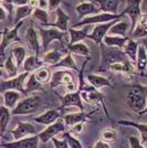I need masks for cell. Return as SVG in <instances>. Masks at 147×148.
Returning <instances> with one entry per match:
<instances>
[{
	"instance_id": "6da1fadb",
	"label": "cell",
	"mask_w": 147,
	"mask_h": 148,
	"mask_svg": "<svg viewBox=\"0 0 147 148\" xmlns=\"http://www.w3.org/2000/svg\"><path fill=\"white\" fill-rule=\"evenodd\" d=\"M147 99V85L143 86L141 84H134L127 91L126 103L128 107L135 113H141L146 107Z\"/></svg>"
},
{
	"instance_id": "7402d4cb",
	"label": "cell",
	"mask_w": 147,
	"mask_h": 148,
	"mask_svg": "<svg viewBox=\"0 0 147 148\" xmlns=\"http://www.w3.org/2000/svg\"><path fill=\"white\" fill-rule=\"evenodd\" d=\"M117 124L123 125V126H129V127H134L139 132L142 137V144L145 145L147 144V124H141L136 123V122H131V121H123L120 119L117 121Z\"/></svg>"
},
{
	"instance_id": "d4e9b609",
	"label": "cell",
	"mask_w": 147,
	"mask_h": 148,
	"mask_svg": "<svg viewBox=\"0 0 147 148\" xmlns=\"http://www.w3.org/2000/svg\"><path fill=\"white\" fill-rule=\"evenodd\" d=\"M95 2H98L100 5V11H104V12L113 13V14H118V5H120V0H94Z\"/></svg>"
},
{
	"instance_id": "e575fe53",
	"label": "cell",
	"mask_w": 147,
	"mask_h": 148,
	"mask_svg": "<svg viewBox=\"0 0 147 148\" xmlns=\"http://www.w3.org/2000/svg\"><path fill=\"white\" fill-rule=\"evenodd\" d=\"M67 73V71H65L64 69L54 71L52 73L51 80H50V86H51V88H55V87L63 85V80H64V76H65Z\"/></svg>"
},
{
	"instance_id": "2e32d148",
	"label": "cell",
	"mask_w": 147,
	"mask_h": 148,
	"mask_svg": "<svg viewBox=\"0 0 147 148\" xmlns=\"http://www.w3.org/2000/svg\"><path fill=\"white\" fill-rule=\"evenodd\" d=\"M94 112L91 113H85V112H76V113H71V114H67L63 116V119L65 122V125L67 127H73L74 125L79 123H85L87 118L92 115Z\"/></svg>"
},
{
	"instance_id": "5b68a950",
	"label": "cell",
	"mask_w": 147,
	"mask_h": 148,
	"mask_svg": "<svg viewBox=\"0 0 147 148\" xmlns=\"http://www.w3.org/2000/svg\"><path fill=\"white\" fill-rule=\"evenodd\" d=\"M122 13L120 14H113V13L109 12H102L98 13L95 16H89L81 20L80 22H76L73 25V28H80V27H84V25H101V23H105V22H110L113 20H117V19L123 18Z\"/></svg>"
},
{
	"instance_id": "8fae6325",
	"label": "cell",
	"mask_w": 147,
	"mask_h": 148,
	"mask_svg": "<svg viewBox=\"0 0 147 148\" xmlns=\"http://www.w3.org/2000/svg\"><path fill=\"white\" fill-rule=\"evenodd\" d=\"M9 133L12 135L14 140L22 139L27 136L38 135L36 127L31 123H27V122H19L16 126V128L9 130Z\"/></svg>"
},
{
	"instance_id": "c3c4849f",
	"label": "cell",
	"mask_w": 147,
	"mask_h": 148,
	"mask_svg": "<svg viewBox=\"0 0 147 148\" xmlns=\"http://www.w3.org/2000/svg\"><path fill=\"white\" fill-rule=\"evenodd\" d=\"M93 148H111V146L109 143H106V142H104V140H102V139H100V140H98V142L94 144Z\"/></svg>"
},
{
	"instance_id": "f1b7e54d",
	"label": "cell",
	"mask_w": 147,
	"mask_h": 148,
	"mask_svg": "<svg viewBox=\"0 0 147 148\" xmlns=\"http://www.w3.org/2000/svg\"><path fill=\"white\" fill-rule=\"evenodd\" d=\"M62 52L59 49H54L49 51L48 53H45L42 58V62L45 64H50L52 66H54L55 64H58L59 62L61 61L62 59Z\"/></svg>"
},
{
	"instance_id": "3957f363",
	"label": "cell",
	"mask_w": 147,
	"mask_h": 148,
	"mask_svg": "<svg viewBox=\"0 0 147 148\" xmlns=\"http://www.w3.org/2000/svg\"><path fill=\"white\" fill-rule=\"evenodd\" d=\"M79 91H81V96H82V99L85 101L87 104L90 105H98L101 104L103 110H104V113L106 115V117L109 118V112L106 110V106H105L104 103V95L101 92H98V88H95L94 86H92L90 83H86L83 86L81 87Z\"/></svg>"
},
{
	"instance_id": "4fadbf2b",
	"label": "cell",
	"mask_w": 147,
	"mask_h": 148,
	"mask_svg": "<svg viewBox=\"0 0 147 148\" xmlns=\"http://www.w3.org/2000/svg\"><path fill=\"white\" fill-rule=\"evenodd\" d=\"M61 99V107H67V106H76L80 108V111L84 112V106L82 104V96L81 91L75 93H67L64 96H60Z\"/></svg>"
},
{
	"instance_id": "1f68e13d",
	"label": "cell",
	"mask_w": 147,
	"mask_h": 148,
	"mask_svg": "<svg viewBox=\"0 0 147 148\" xmlns=\"http://www.w3.org/2000/svg\"><path fill=\"white\" fill-rule=\"evenodd\" d=\"M33 10H34V9H32L29 5H28V6L17 7V9H16V11H14V19H13L12 25H16L17 23H19L22 19L31 17Z\"/></svg>"
},
{
	"instance_id": "8d00e7d4",
	"label": "cell",
	"mask_w": 147,
	"mask_h": 148,
	"mask_svg": "<svg viewBox=\"0 0 147 148\" xmlns=\"http://www.w3.org/2000/svg\"><path fill=\"white\" fill-rule=\"evenodd\" d=\"M11 56L14 58V61L19 68V65H21L25 60V49L22 45H16L11 50Z\"/></svg>"
},
{
	"instance_id": "603a6c76",
	"label": "cell",
	"mask_w": 147,
	"mask_h": 148,
	"mask_svg": "<svg viewBox=\"0 0 147 148\" xmlns=\"http://www.w3.org/2000/svg\"><path fill=\"white\" fill-rule=\"evenodd\" d=\"M123 52L127 56L128 60H131L132 63H136V58H137V51H138V43L134 39L129 38L125 45L123 47Z\"/></svg>"
},
{
	"instance_id": "7c38bea8",
	"label": "cell",
	"mask_w": 147,
	"mask_h": 148,
	"mask_svg": "<svg viewBox=\"0 0 147 148\" xmlns=\"http://www.w3.org/2000/svg\"><path fill=\"white\" fill-rule=\"evenodd\" d=\"M39 142H40L39 135H32L30 137H25L19 140L1 144V148H38Z\"/></svg>"
},
{
	"instance_id": "484cf974",
	"label": "cell",
	"mask_w": 147,
	"mask_h": 148,
	"mask_svg": "<svg viewBox=\"0 0 147 148\" xmlns=\"http://www.w3.org/2000/svg\"><path fill=\"white\" fill-rule=\"evenodd\" d=\"M129 38H124L120 37V36H111L107 34L106 37L103 39V43L106 47H110V48H118V49H123V47L125 45V43L127 42Z\"/></svg>"
},
{
	"instance_id": "f5cc1de1",
	"label": "cell",
	"mask_w": 147,
	"mask_h": 148,
	"mask_svg": "<svg viewBox=\"0 0 147 148\" xmlns=\"http://www.w3.org/2000/svg\"><path fill=\"white\" fill-rule=\"evenodd\" d=\"M5 18H6V9L1 7V21H5Z\"/></svg>"
},
{
	"instance_id": "ac0fdd59",
	"label": "cell",
	"mask_w": 147,
	"mask_h": 148,
	"mask_svg": "<svg viewBox=\"0 0 147 148\" xmlns=\"http://www.w3.org/2000/svg\"><path fill=\"white\" fill-rule=\"evenodd\" d=\"M60 113L58 110H48L44 113H42L41 115L37 116L36 118H33V121L37 124H41V125H45L49 126L52 125L53 123H55L59 118H60Z\"/></svg>"
},
{
	"instance_id": "d6986e66",
	"label": "cell",
	"mask_w": 147,
	"mask_h": 148,
	"mask_svg": "<svg viewBox=\"0 0 147 148\" xmlns=\"http://www.w3.org/2000/svg\"><path fill=\"white\" fill-rule=\"evenodd\" d=\"M132 33V39H142V38L147 37V14L143 13L139 19L137 20L136 25L133 29Z\"/></svg>"
},
{
	"instance_id": "d6a6232c",
	"label": "cell",
	"mask_w": 147,
	"mask_h": 148,
	"mask_svg": "<svg viewBox=\"0 0 147 148\" xmlns=\"http://www.w3.org/2000/svg\"><path fill=\"white\" fill-rule=\"evenodd\" d=\"M42 90V83H40L39 81L36 79L34 74H30L29 77L27 79L25 84V94H29L32 92H37Z\"/></svg>"
},
{
	"instance_id": "44dd1931",
	"label": "cell",
	"mask_w": 147,
	"mask_h": 148,
	"mask_svg": "<svg viewBox=\"0 0 147 148\" xmlns=\"http://www.w3.org/2000/svg\"><path fill=\"white\" fill-rule=\"evenodd\" d=\"M86 80L87 82L94 86L95 88L100 90L101 87H112L113 88V84L110 82L109 79H106L105 76L102 75H98V74H87L86 75Z\"/></svg>"
},
{
	"instance_id": "f6af8a7d",
	"label": "cell",
	"mask_w": 147,
	"mask_h": 148,
	"mask_svg": "<svg viewBox=\"0 0 147 148\" xmlns=\"http://www.w3.org/2000/svg\"><path fill=\"white\" fill-rule=\"evenodd\" d=\"M79 85H78V83L75 82V81H73V82H71L70 84H67V86H65V88H67V91L69 93H75L79 91Z\"/></svg>"
},
{
	"instance_id": "9c48e42d",
	"label": "cell",
	"mask_w": 147,
	"mask_h": 148,
	"mask_svg": "<svg viewBox=\"0 0 147 148\" xmlns=\"http://www.w3.org/2000/svg\"><path fill=\"white\" fill-rule=\"evenodd\" d=\"M141 3H142V0H126V8L123 10L122 12V14L124 17L127 16L129 18V20H131V22H132V28L131 29H132V31L135 28L137 20L142 16Z\"/></svg>"
},
{
	"instance_id": "4316f807",
	"label": "cell",
	"mask_w": 147,
	"mask_h": 148,
	"mask_svg": "<svg viewBox=\"0 0 147 148\" xmlns=\"http://www.w3.org/2000/svg\"><path fill=\"white\" fill-rule=\"evenodd\" d=\"M69 69V70H72V71H75V72H80V69L78 68L76 63L74 61V58L72 56V53H67V56H63L61 61L59 62L58 64H55L54 66H52V69Z\"/></svg>"
},
{
	"instance_id": "ab89813d",
	"label": "cell",
	"mask_w": 147,
	"mask_h": 148,
	"mask_svg": "<svg viewBox=\"0 0 147 148\" xmlns=\"http://www.w3.org/2000/svg\"><path fill=\"white\" fill-rule=\"evenodd\" d=\"M32 19L37 20V21H40L42 25L49 23V13H48V10H43V9H40V8H37L33 10L32 12Z\"/></svg>"
},
{
	"instance_id": "9a60e30c",
	"label": "cell",
	"mask_w": 147,
	"mask_h": 148,
	"mask_svg": "<svg viewBox=\"0 0 147 148\" xmlns=\"http://www.w3.org/2000/svg\"><path fill=\"white\" fill-rule=\"evenodd\" d=\"M55 12H56V21H55L54 23H50L49 22V23L44 25V27L56 28V29L63 31V32L69 31L67 25H69V22H70V17L62 10V8H60V7L55 10Z\"/></svg>"
},
{
	"instance_id": "7a4b0ae2",
	"label": "cell",
	"mask_w": 147,
	"mask_h": 148,
	"mask_svg": "<svg viewBox=\"0 0 147 148\" xmlns=\"http://www.w3.org/2000/svg\"><path fill=\"white\" fill-rule=\"evenodd\" d=\"M42 106V99L39 95H32L21 99L11 113L13 116L17 115H30L38 112Z\"/></svg>"
},
{
	"instance_id": "52a82bcc",
	"label": "cell",
	"mask_w": 147,
	"mask_h": 148,
	"mask_svg": "<svg viewBox=\"0 0 147 148\" xmlns=\"http://www.w3.org/2000/svg\"><path fill=\"white\" fill-rule=\"evenodd\" d=\"M39 33H40V39H41V44H42L43 49H47L49 44L54 40H58L62 44L63 39L65 38V34H67V32H63L56 28H49V29L40 28Z\"/></svg>"
},
{
	"instance_id": "7bdbcfd3",
	"label": "cell",
	"mask_w": 147,
	"mask_h": 148,
	"mask_svg": "<svg viewBox=\"0 0 147 148\" xmlns=\"http://www.w3.org/2000/svg\"><path fill=\"white\" fill-rule=\"evenodd\" d=\"M128 144L129 148H147L141 143V139L136 136H128Z\"/></svg>"
},
{
	"instance_id": "836d02e7",
	"label": "cell",
	"mask_w": 147,
	"mask_h": 148,
	"mask_svg": "<svg viewBox=\"0 0 147 148\" xmlns=\"http://www.w3.org/2000/svg\"><path fill=\"white\" fill-rule=\"evenodd\" d=\"M3 69L7 72V74L9 75V77H16L18 74V65L14 61V58L12 56H8L6 59V61L3 63Z\"/></svg>"
},
{
	"instance_id": "816d5d0a",
	"label": "cell",
	"mask_w": 147,
	"mask_h": 148,
	"mask_svg": "<svg viewBox=\"0 0 147 148\" xmlns=\"http://www.w3.org/2000/svg\"><path fill=\"white\" fill-rule=\"evenodd\" d=\"M29 6H30L32 9H37L38 7H39V0H30Z\"/></svg>"
},
{
	"instance_id": "7dc6e473",
	"label": "cell",
	"mask_w": 147,
	"mask_h": 148,
	"mask_svg": "<svg viewBox=\"0 0 147 148\" xmlns=\"http://www.w3.org/2000/svg\"><path fill=\"white\" fill-rule=\"evenodd\" d=\"M60 3H62L61 0H49V10L48 11H53V10H56Z\"/></svg>"
},
{
	"instance_id": "83f0119b",
	"label": "cell",
	"mask_w": 147,
	"mask_h": 148,
	"mask_svg": "<svg viewBox=\"0 0 147 148\" xmlns=\"http://www.w3.org/2000/svg\"><path fill=\"white\" fill-rule=\"evenodd\" d=\"M69 33H70V41L69 44H74L78 42H82L84 39L89 37V32H87V28H83V29H75V28H70L69 29Z\"/></svg>"
},
{
	"instance_id": "f907efd6",
	"label": "cell",
	"mask_w": 147,
	"mask_h": 148,
	"mask_svg": "<svg viewBox=\"0 0 147 148\" xmlns=\"http://www.w3.org/2000/svg\"><path fill=\"white\" fill-rule=\"evenodd\" d=\"M43 10H49V0H39V7Z\"/></svg>"
},
{
	"instance_id": "8992f818",
	"label": "cell",
	"mask_w": 147,
	"mask_h": 148,
	"mask_svg": "<svg viewBox=\"0 0 147 148\" xmlns=\"http://www.w3.org/2000/svg\"><path fill=\"white\" fill-rule=\"evenodd\" d=\"M67 125H65V122L63 118H59L55 123H53L52 125H49L44 130H42L39 135V138H40V142L41 143H48L49 140H51L52 138H54L56 135L61 134V133H64L65 130H67Z\"/></svg>"
},
{
	"instance_id": "ffe728a7",
	"label": "cell",
	"mask_w": 147,
	"mask_h": 148,
	"mask_svg": "<svg viewBox=\"0 0 147 148\" xmlns=\"http://www.w3.org/2000/svg\"><path fill=\"white\" fill-rule=\"evenodd\" d=\"M75 10L78 12V17L80 20H83L84 18L89 17V14H92V13L98 14V12H100V9H98L94 6V3L90 2V1H84L80 5H78Z\"/></svg>"
},
{
	"instance_id": "b9f144b4",
	"label": "cell",
	"mask_w": 147,
	"mask_h": 148,
	"mask_svg": "<svg viewBox=\"0 0 147 148\" xmlns=\"http://www.w3.org/2000/svg\"><path fill=\"white\" fill-rule=\"evenodd\" d=\"M63 138L67 142V145L70 148H83V145L80 142V139L74 137L71 132H67V133L64 132L63 133Z\"/></svg>"
},
{
	"instance_id": "30bf717a",
	"label": "cell",
	"mask_w": 147,
	"mask_h": 148,
	"mask_svg": "<svg viewBox=\"0 0 147 148\" xmlns=\"http://www.w3.org/2000/svg\"><path fill=\"white\" fill-rule=\"evenodd\" d=\"M120 19L117 20H113V21H110V22H105V23H101V25H95L94 29H93L92 33L89 34L87 39H91L92 41H94L96 44H101L103 42V39H104L110 29L113 27V25L116 23Z\"/></svg>"
},
{
	"instance_id": "bcb514c9",
	"label": "cell",
	"mask_w": 147,
	"mask_h": 148,
	"mask_svg": "<svg viewBox=\"0 0 147 148\" xmlns=\"http://www.w3.org/2000/svg\"><path fill=\"white\" fill-rule=\"evenodd\" d=\"M83 128H84V123H79L76 125H74L73 127H71V133L72 134H81L83 132Z\"/></svg>"
},
{
	"instance_id": "74e56055",
	"label": "cell",
	"mask_w": 147,
	"mask_h": 148,
	"mask_svg": "<svg viewBox=\"0 0 147 148\" xmlns=\"http://www.w3.org/2000/svg\"><path fill=\"white\" fill-rule=\"evenodd\" d=\"M34 76H36V79H37L40 83H47V82H49L51 80V73H50V70L48 68H44V66H40V68H38L36 70V72H34Z\"/></svg>"
},
{
	"instance_id": "ba28073f",
	"label": "cell",
	"mask_w": 147,
	"mask_h": 148,
	"mask_svg": "<svg viewBox=\"0 0 147 148\" xmlns=\"http://www.w3.org/2000/svg\"><path fill=\"white\" fill-rule=\"evenodd\" d=\"M23 25L22 21H20L19 23L13 27L11 30L9 29H5L2 30V39H1V45H0V49H1V56L3 58L5 56V52H6L7 47L9 44H11L12 42H22V40L19 38L18 36V31L21 28V25Z\"/></svg>"
},
{
	"instance_id": "f546056e",
	"label": "cell",
	"mask_w": 147,
	"mask_h": 148,
	"mask_svg": "<svg viewBox=\"0 0 147 148\" xmlns=\"http://www.w3.org/2000/svg\"><path fill=\"white\" fill-rule=\"evenodd\" d=\"M147 66V50L145 45H138L137 58H136V68L138 71L144 72Z\"/></svg>"
},
{
	"instance_id": "60d3db41",
	"label": "cell",
	"mask_w": 147,
	"mask_h": 148,
	"mask_svg": "<svg viewBox=\"0 0 147 148\" xmlns=\"http://www.w3.org/2000/svg\"><path fill=\"white\" fill-rule=\"evenodd\" d=\"M101 139L109 144L115 143L117 139V132L112 128H105L101 132Z\"/></svg>"
},
{
	"instance_id": "9f6ffc18",
	"label": "cell",
	"mask_w": 147,
	"mask_h": 148,
	"mask_svg": "<svg viewBox=\"0 0 147 148\" xmlns=\"http://www.w3.org/2000/svg\"><path fill=\"white\" fill-rule=\"evenodd\" d=\"M145 47H146V50H147V44H146V45H145Z\"/></svg>"
},
{
	"instance_id": "681fc988",
	"label": "cell",
	"mask_w": 147,
	"mask_h": 148,
	"mask_svg": "<svg viewBox=\"0 0 147 148\" xmlns=\"http://www.w3.org/2000/svg\"><path fill=\"white\" fill-rule=\"evenodd\" d=\"M11 2H12L14 6L22 7V6H28L29 2H30V0H11Z\"/></svg>"
},
{
	"instance_id": "6f0895ef",
	"label": "cell",
	"mask_w": 147,
	"mask_h": 148,
	"mask_svg": "<svg viewBox=\"0 0 147 148\" xmlns=\"http://www.w3.org/2000/svg\"><path fill=\"white\" fill-rule=\"evenodd\" d=\"M1 1H6V0H1Z\"/></svg>"
},
{
	"instance_id": "f35d334b",
	"label": "cell",
	"mask_w": 147,
	"mask_h": 148,
	"mask_svg": "<svg viewBox=\"0 0 147 148\" xmlns=\"http://www.w3.org/2000/svg\"><path fill=\"white\" fill-rule=\"evenodd\" d=\"M11 115H12V113L9 111V108L6 107L5 105H2L1 106V135H3L5 132L7 130Z\"/></svg>"
},
{
	"instance_id": "d590c367",
	"label": "cell",
	"mask_w": 147,
	"mask_h": 148,
	"mask_svg": "<svg viewBox=\"0 0 147 148\" xmlns=\"http://www.w3.org/2000/svg\"><path fill=\"white\" fill-rule=\"evenodd\" d=\"M43 62L40 61L36 56H28L23 62V71L25 72H32L36 69L40 68V65L42 64Z\"/></svg>"
},
{
	"instance_id": "11a10c76",
	"label": "cell",
	"mask_w": 147,
	"mask_h": 148,
	"mask_svg": "<svg viewBox=\"0 0 147 148\" xmlns=\"http://www.w3.org/2000/svg\"><path fill=\"white\" fill-rule=\"evenodd\" d=\"M85 1H90V2H93L94 0H85Z\"/></svg>"
},
{
	"instance_id": "ee69618b",
	"label": "cell",
	"mask_w": 147,
	"mask_h": 148,
	"mask_svg": "<svg viewBox=\"0 0 147 148\" xmlns=\"http://www.w3.org/2000/svg\"><path fill=\"white\" fill-rule=\"evenodd\" d=\"M51 140L53 143L54 148H70L69 145H67V142L64 138H63V139H58L56 137H54V138H52Z\"/></svg>"
},
{
	"instance_id": "e0dca14e",
	"label": "cell",
	"mask_w": 147,
	"mask_h": 148,
	"mask_svg": "<svg viewBox=\"0 0 147 148\" xmlns=\"http://www.w3.org/2000/svg\"><path fill=\"white\" fill-rule=\"evenodd\" d=\"M25 42L28 44V47L32 51L36 52V56L39 59V52H40V42H39V37H38V32L36 29L30 25L27 32H25Z\"/></svg>"
},
{
	"instance_id": "277c9868",
	"label": "cell",
	"mask_w": 147,
	"mask_h": 148,
	"mask_svg": "<svg viewBox=\"0 0 147 148\" xmlns=\"http://www.w3.org/2000/svg\"><path fill=\"white\" fill-rule=\"evenodd\" d=\"M30 73L29 72H23V73L19 74L16 77H12L8 81H1L0 83V92L3 93L7 91H17L22 94H25V84L27 79L29 77Z\"/></svg>"
},
{
	"instance_id": "cb8c5ba5",
	"label": "cell",
	"mask_w": 147,
	"mask_h": 148,
	"mask_svg": "<svg viewBox=\"0 0 147 148\" xmlns=\"http://www.w3.org/2000/svg\"><path fill=\"white\" fill-rule=\"evenodd\" d=\"M21 97V93L17 92V91H7L3 93V105L8 107L9 110L12 111L13 108L17 106L19 99Z\"/></svg>"
},
{
	"instance_id": "5bb4252c",
	"label": "cell",
	"mask_w": 147,
	"mask_h": 148,
	"mask_svg": "<svg viewBox=\"0 0 147 148\" xmlns=\"http://www.w3.org/2000/svg\"><path fill=\"white\" fill-rule=\"evenodd\" d=\"M129 28H132V22H131L129 18L127 19L126 17H124V19L121 18L111 28L109 33L111 36H120V37L126 38Z\"/></svg>"
},
{
	"instance_id": "db71d44e",
	"label": "cell",
	"mask_w": 147,
	"mask_h": 148,
	"mask_svg": "<svg viewBox=\"0 0 147 148\" xmlns=\"http://www.w3.org/2000/svg\"><path fill=\"white\" fill-rule=\"evenodd\" d=\"M145 114H147V105H146V107H145V108H144V110H143L138 115H145Z\"/></svg>"
},
{
	"instance_id": "4dcf8cb0",
	"label": "cell",
	"mask_w": 147,
	"mask_h": 148,
	"mask_svg": "<svg viewBox=\"0 0 147 148\" xmlns=\"http://www.w3.org/2000/svg\"><path fill=\"white\" fill-rule=\"evenodd\" d=\"M67 50V53H72V54H76V56H90V49L83 42L69 44Z\"/></svg>"
}]
</instances>
